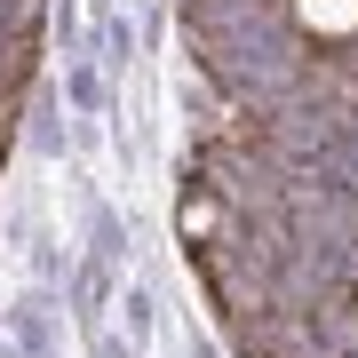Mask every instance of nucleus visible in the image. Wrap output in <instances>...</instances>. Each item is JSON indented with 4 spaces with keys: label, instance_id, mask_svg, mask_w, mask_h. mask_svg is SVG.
I'll return each instance as SVG.
<instances>
[{
    "label": "nucleus",
    "instance_id": "obj_1",
    "mask_svg": "<svg viewBox=\"0 0 358 358\" xmlns=\"http://www.w3.org/2000/svg\"><path fill=\"white\" fill-rule=\"evenodd\" d=\"M80 255L103 263V271H128L143 263V223H136V207H120L103 183H80Z\"/></svg>",
    "mask_w": 358,
    "mask_h": 358
},
{
    "label": "nucleus",
    "instance_id": "obj_2",
    "mask_svg": "<svg viewBox=\"0 0 358 358\" xmlns=\"http://www.w3.org/2000/svg\"><path fill=\"white\" fill-rule=\"evenodd\" d=\"M16 136H24V159L32 167H64L72 159V112H64V88H56V72H40L24 103H16Z\"/></svg>",
    "mask_w": 358,
    "mask_h": 358
},
{
    "label": "nucleus",
    "instance_id": "obj_3",
    "mask_svg": "<svg viewBox=\"0 0 358 358\" xmlns=\"http://www.w3.org/2000/svg\"><path fill=\"white\" fill-rule=\"evenodd\" d=\"M0 334L16 358H64V294L48 287H16L0 303Z\"/></svg>",
    "mask_w": 358,
    "mask_h": 358
},
{
    "label": "nucleus",
    "instance_id": "obj_4",
    "mask_svg": "<svg viewBox=\"0 0 358 358\" xmlns=\"http://www.w3.org/2000/svg\"><path fill=\"white\" fill-rule=\"evenodd\" d=\"M112 310H120V271H103V263H88V255L72 247V279H64V319H72V334L112 327Z\"/></svg>",
    "mask_w": 358,
    "mask_h": 358
},
{
    "label": "nucleus",
    "instance_id": "obj_5",
    "mask_svg": "<svg viewBox=\"0 0 358 358\" xmlns=\"http://www.w3.org/2000/svg\"><path fill=\"white\" fill-rule=\"evenodd\" d=\"M80 350H88V358H143L120 327H88V334H80Z\"/></svg>",
    "mask_w": 358,
    "mask_h": 358
},
{
    "label": "nucleus",
    "instance_id": "obj_6",
    "mask_svg": "<svg viewBox=\"0 0 358 358\" xmlns=\"http://www.w3.org/2000/svg\"><path fill=\"white\" fill-rule=\"evenodd\" d=\"M176 343H183V358H231V350L215 343V334H207V327L192 319V310H183V319H176Z\"/></svg>",
    "mask_w": 358,
    "mask_h": 358
}]
</instances>
